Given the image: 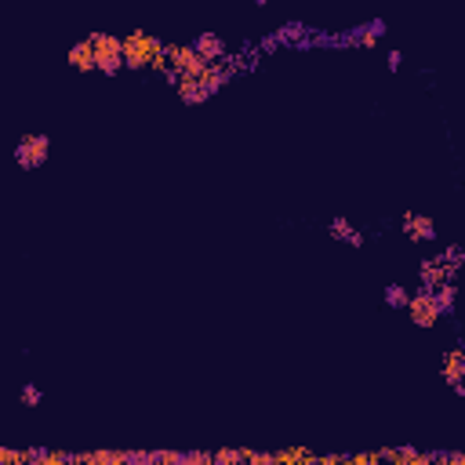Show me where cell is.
Segmentation results:
<instances>
[{"label":"cell","instance_id":"27","mask_svg":"<svg viewBox=\"0 0 465 465\" xmlns=\"http://www.w3.org/2000/svg\"><path fill=\"white\" fill-rule=\"evenodd\" d=\"M269 4H277V0H255V8H269Z\"/></svg>","mask_w":465,"mask_h":465},{"label":"cell","instance_id":"11","mask_svg":"<svg viewBox=\"0 0 465 465\" xmlns=\"http://www.w3.org/2000/svg\"><path fill=\"white\" fill-rule=\"evenodd\" d=\"M444 280H455V277H451V269L444 266V258L440 255L422 258V262H418V283H422V288H440Z\"/></svg>","mask_w":465,"mask_h":465},{"label":"cell","instance_id":"16","mask_svg":"<svg viewBox=\"0 0 465 465\" xmlns=\"http://www.w3.org/2000/svg\"><path fill=\"white\" fill-rule=\"evenodd\" d=\"M382 299H385V305H389V309H407V302H411V291L404 288V283H385Z\"/></svg>","mask_w":465,"mask_h":465},{"label":"cell","instance_id":"26","mask_svg":"<svg viewBox=\"0 0 465 465\" xmlns=\"http://www.w3.org/2000/svg\"><path fill=\"white\" fill-rule=\"evenodd\" d=\"M0 462H30L25 451H11V447H0Z\"/></svg>","mask_w":465,"mask_h":465},{"label":"cell","instance_id":"3","mask_svg":"<svg viewBox=\"0 0 465 465\" xmlns=\"http://www.w3.org/2000/svg\"><path fill=\"white\" fill-rule=\"evenodd\" d=\"M51 160V135L44 131H30V135H22L19 138V146H15V164H19V171H41V167Z\"/></svg>","mask_w":465,"mask_h":465},{"label":"cell","instance_id":"15","mask_svg":"<svg viewBox=\"0 0 465 465\" xmlns=\"http://www.w3.org/2000/svg\"><path fill=\"white\" fill-rule=\"evenodd\" d=\"M436 255L444 258V266L451 269V277H458V273H462V266H465V248H462V244H447V248H444V251H436Z\"/></svg>","mask_w":465,"mask_h":465},{"label":"cell","instance_id":"17","mask_svg":"<svg viewBox=\"0 0 465 465\" xmlns=\"http://www.w3.org/2000/svg\"><path fill=\"white\" fill-rule=\"evenodd\" d=\"M255 51H258L262 58H273V55H280V51H283V44H280L277 30H273V33H266V36H258V41H255Z\"/></svg>","mask_w":465,"mask_h":465},{"label":"cell","instance_id":"8","mask_svg":"<svg viewBox=\"0 0 465 465\" xmlns=\"http://www.w3.org/2000/svg\"><path fill=\"white\" fill-rule=\"evenodd\" d=\"M440 374H444V382L451 385V389L465 382V338L440 356Z\"/></svg>","mask_w":465,"mask_h":465},{"label":"cell","instance_id":"14","mask_svg":"<svg viewBox=\"0 0 465 465\" xmlns=\"http://www.w3.org/2000/svg\"><path fill=\"white\" fill-rule=\"evenodd\" d=\"M76 462H87V465H124L127 451H84V455H76Z\"/></svg>","mask_w":465,"mask_h":465},{"label":"cell","instance_id":"6","mask_svg":"<svg viewBox=\"0 0 465 465\" xmlns=\"http://www.w3.org/2000/svg\"><path fill=\"white\" fill-rule=\"evenodd\" d=\"M400 229L407 232L411 244H436V218H433V215L404 211V218H400Z\"/></svg>","mask_w":465,"mask_h":465},{"label":"cell","instance_id":"5","mask_svg":"<svg viewBox=\"0 0 465 465\" xmlns=\"http://www.w3.org/2000/svg\"><path fill=\"white\" fill-rule=\"evenodd\" d=\"M167 62H171V73L178 80H182V76H200L211 66L193 44H167Z\"/></svg>","mask_w":465,"mask_h":465},{"label":"cell","instance_id":"23","mask_svg":"<svg viewBox=\"0 0 465 465\" xmlns=\"http://www.w3.org/2000/svg\"><path fill=\"white\" fill-rule=\"evenodd\" d=\"M127 462L131 465H153L157 462V451H127Z\"/></svg>","mask_w":465,"mask_h":465},{"label":"cell","instance_id":"7","mask_svg":"<svg viewBox=\"0 0 465 465\" xmlns=\"http://www.w3.org/2000/svg\"><path fill=\"white\" fill-rule=\"evenodd\" d=\"M189 44L197 47L208 62H226V58H229V41H226L222 33H215V30H200Z\"/></svg>","mask_w":465,"mask_h":465},{"label":"cell","instance_id":"24","mask_svg":"<svg viewBox=\"0 0 465 465\" xmlns=\"http://www.w3.org/2000/svg\"><path fill=\"white\" fill-rule=\"evenodd\" d=\"M385 69H389V73L404 69V51H389V55H385Z\"/></svg>","mask_w":465,"mask_h":465},{"label":"cell","instance_id":"21","mask_svg":"<svg viewBox=\"0 0 465 465\" xmlns=\"http://www.w3.org/2000/svg\"><path fill=\"white\" fill-rule=\"evenodd\" d=\"M160 465H186V451H157Z\"/></svg>","mask_w":465,"mask_h":465},{"label":"cell","instance_id":"12","mask_svg":"<svg viewBox=\"0 0 465 465\" xmlns=\"http://www.w3.org/2000/svg\"><path fill=\"white\" fill-rule=\"evenodd\" d=\"M277 36H280V44H283V47H291V51H294L302 41H309V36H313V25L302 22V19H288V22H283L280 30H277Z\"/></svg>","mask_w":465,"mask_h":465},{"label":"cell","instance_id":"9","mask_svg":"<svg viewBox=\"0 0 465 465\" xmlns=\"http://www.w3.org/2000/svg\"><path fill=\"white\" fill-rule=\"evenodd\" d=\"M66 62L76 69V73H98V58H95V44L91 36H84V41H76L69 51H66Z\"/></svg>","mask_w":465,"mask_h":465},{"label":"cell","instance_id":"19","mask_svg":"<svg viewBox=\"0 0 465 465\" xmlns=\"http://www.w3.org/2000/svg\"><path fill=\"white\" fill-rule=\"evenodd\" d=\"M237 462H248V451H240V447H218L215 451V465H237Z\"/></svg>","mask_w":465,"mask_h":465},{"label":"cell","instance_id":"1","mask_svg":"<svg viewBox=\"0 0 465 465\" xmlns=\"http://www.w3.org/2000/svg\"><path fill=\"white\" fill-rule=\"evenodd\" d=\"M124 66L127 69H153V73H167L171 62H167V41H160L157 33H146V30H131L124 33Z\"/></svg>","mask_w":465,"mask_h":465},{"label":"cell","instance_id":"18","mask_svg":"<svg viewBox=\"0 0 465 465\" xmlns=\"http://www.w3.org/2000/svg\"><path fill=\"white\" fill-rule=\"evenodd\" d=\"M19 404L22 407H41L44 404V389L36 382H25L22 389H19Z\"/></svg>","mask_w":465,"mask_h":465},{"label":"cell","instance_id":"13","mask_svg":"<svg viewBox=\"0 0 465 465\" xmlns=\"http://www.w3.org/2000/svg\"><path fill=\"white\" fill-rule=\"evenodd\" d=\"M433 294H436V302H440L444 316H447V320L455 316V309H458V283H455V280H444L440 288H433Z\"/></svg>","mask_w":465,"mask_h":465},{"label":"cell","instance_id":"4","mask_svg":"<svg viewBox=\"0 0 465 465\" xmlns=\"http://www.w3.org/2000/svg\"><path fill=\"white\" fill-rule=\"evenodd\" d=\"M407 320L415 327H422V331H429V327H436L444 320V309H440V302H436V294H433V288H422L418 283V291H411V302H407Z\"/></svg>","mask_w":465,"mask_h":465},{"label":"cell","instance_id":"22","mask_svg":"<svg viewBox=\"0 0 465 465\" xmlns=\"http://www.w3.org/2000/svg\"><path fill=\"white\" fill-rule=\"evenodd\" d=\"M215 451H186V465H211Z\"/></svg>","mask_w":465,"mask_h":465},{"label":"cell","instance_id":"10","mask_svg":"<svg viewBox=\"0 0 465 465\" xmlns=\"http://www.w3.org/2000/svg\"><path fill=\"white\" fill-rule=\"evenodd\" d=\"M327 232H331V240H338V244H349V248H364V244H367V237H364V232H360L353 222H349V218L345 215H334L331 218V222H327Z\"/></svg>","mask_w":465,"mask_h":465},{"label":"cell","instance_id":"2","mask_svg":"<svg viewBox=\"0 0 465 465\" xmlns=\"http://www.w3.org/2000/svg\"><path fill=\"white\" fill-rule=\"evenodd\" d=\"M91 36V44H95V58H98V73L102 76H116L124 66V36H116V33H106V30H95V33H87Z\"/></svg>","mask_w":465,"mask_h":465},{"label":"cell","instance_id":"25","mask_svg":"<svg viewBox=\"0 0 465 465\" xmlns=\"http://www.w3.org/2000/svg\"><path fill=\"white\" fill-rule=\"evenodd\" d=\"M248 462H255V465L277 462V451H248Z\"/></svg>","mask_w":465,"mask_h":465},{"label":"cell","instance_id":"20","mask_svg":"<svg viewBox=\"0 0 465 465\" xmlns=\"http://www.w3.org/2000/svg\"><path fill=\"white\" fill-rule=\"evenodd\" d=\"M277 462H316V455L309 447H288V451H277Z\"/></svg>","mask_w":465,"mask_h":465}]
</instances>
